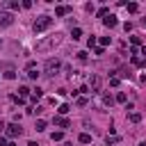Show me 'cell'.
<instances>
[{
    "instance_id": "cell-1",
    "label": "cell",
    "mask_w": 146,
    "mask_h": 146,
    "mask_svg": "<svg viewBox=\"0 0 146 146\" xmlns=\"http://www.w3.org/2000/svg\"><path fill=\"white\" fill-rule=\"evenodd\" d=\"M62 41V34H52V36H48V39H43V41H36V52H48L52 46H57Z\"/></svg>"
},
{
    "instance_id": "cell-2",
    "label": "cell",
    "mask_w": 146,
    "mask_h": 146,
    "mask_svg": "<svg viewBox=\"0 0 146 146\" xmlns=\"http://www.w3.org/2000/svg\"><path fill=\"white\" fill-rule=\"evenodd\" d=\"M59 68H62V62H59L57 57H50V59L43 64V75H46V78H55V75L59 73Z\"/></svg>"
},
{
    "instance_id": "cell-3",
    "label": "cell",
    "mask_w": 146,
    "mask_h": 146,
    "mask_svg": "<svg viewBox=\"0 0 146 146\" xmlns=\"http://www.w3.org/2000/svg\"><path fill=\"white\" fill-rule=\"evenodd\" d=\"M50 25H52V16H46V14H43V16H39V18L34 21L32 30H34L36 34H41V32H46V30H48Z\"/></svg>"
},
{
    "instance_id": "cell-4",
    "label": "cell",
    "mask_w": 146,
    "mask_h": 146,
    "mask_svg": "<svg viewBox=\"0 0 146 146\" xmlns=\"http://www.w3.org/2000/svg\"><path fill=\"white\" fill-rule=\"evenodd\" d=\"M21 135H23V128H21L18 123H9V125H7V137L14 139V137H21Z\"/></svg>"
},
{
    "instance_id": "cell-5",
    "label": "cell",
    "mask_w": 146,
    "mask_h": 146,
    "mask_svg": "<svg viewBox=\"0 0 146 146\" xmlns=\"http://www.w3.org/2000/svg\"><path fill=\"white\" fill-rule=\"evenodd\" d=\"M11 23H14V16H11L9 11H2V9H0V25H2V27H9Z\"/></svg>"
},
{
    "instance_id": "cell-6",
    "label": "cell",
    "mask_w": 146,
    "mask_h": 146,
    "mask_svg": "<svg viewBox=\"0 0 146 146\" xmlns=\"http://www.w3.org/2000/svg\"><path fill=\"white\" fill-rule=\"evenodd\" d=\"M89 87H91V91H94V94H98V91H100V75H91Z\"/></svg>"
},
{
    "instance_id": "cell-7",
    "label": "cell",
    "mask_w": 146,
    "mask_h": 146,
    "mask_svg": "<svg viewBox=\"0 0 146 146\" xmlns=\"http://www.w3.org/2000/svg\"><path fill=\"white\" fill-rule=\"evenodd\" d=\"M52 123H55V125H59V128H71V121H68V119H64V116H55V119H52Z\"/></svg>"
},
{
    "instance_id": "cell-8",
    "label": "cell",
    "mask_w": 146,
    "mask_h": 146,
    "mask_svg": "<svg viewBox=\"0 0 146 146\" xmlns=\"http://www.w3.org/2000/svg\"><path fill=\"white\" fill-rule=\"evenodd\" d=\"M68 11H71L68 5H57V7H55V14H57V16H66Z\"/></svg>"
},
{
    "instance_id": "cell-9",
    "label": "cell",
    "mask_w": 146,
    "mask_h": 146,
    "mask_svg": "<svg viewBox=\"0 0 146 146\" xmlns=\"http://www.w3.org/2000/svg\"><path fill=\"white\" fill-rule=\"evenodd\" d=\"M103 23H105V27H116V16H112V14H110V16H105V18H103Z\"/></svg>"
},
{
    "instance_id": "cell-10",
    "label": "cell",
    "mask_w": 146,
    "mask_h": 146,
    "mask_svg": "<svg viewBox=\"0 0 146 146\" xmlns=\"http://www.w3.org/2000/svg\"><path fill=\"white\" fill-rule=\"evenodd\" d=\"M34 128H36V132H43V130H46V121H43V119H39V121L34 123Z\"/></svg>"
},
{
    "instance_id": "cell-11",
    "label": "cell",
    "mask_w": 146,
    "mask_h": 146,
    "mask_svg": "<svg viewBox=\"0 0 146 146\" xmlns=\"http://www.w3.org/2000/svg\"><path fill=\"white\" fill-rule=\"evenodd\" d=\"M62 137H64V132H62V130H55V132L50 135V139H52V141H62Z\"/></svg>"
},
{
    "instance_id": "cell-12",
    "label": "cell",
    "mask_w": 146,
    "mask_h": 146,
    "mask_svg": "<svg viewBox=\"0 0 146 146\" xmlns=\"http://www.w3.org/2000/svg\"><path fill=\"white\" fill-rule=\"evenodd\" d=\"M78 139H80V144H89V141H91V135H89V132H82Z\"/></svg>"
},
{
    "instance_id": "cell-13",
    "label": "cell",
    "mask_w": 146,
    "mask_h": 146,
    "mask_svg": "<svg viewBox=\"0 0 146 146\" xmlns=\"http://www.w3.org/2000/svg\"><path fill=\"white\" fill-rule=\"evenodd\" d=\"M96 14H98V18H105V16H110V9H107V7H100Z\"/></svg>"
},
{
    "instance_id": "cell-14",
    "label": "cell",
    "mask_w": 146,
    "mask_h": 146,
    "mask_svg": "<svg viewBox=\"0 0 146 146\" xmlns=\"http://www.w3.org/2000/svg\"><path fill=\"white\" fill-rule=\"evenodd\" d=\"M71 36H73V41H78V39L82 36V30H80V27H73V32H71Z\"/></svg>"
},
{
    "instance_id": "cell-15",
    "label": "cell",
    "mask_w": 146,
    "mask_h": 146,
    "mask_svg": "<svg viewBox=\"0 0 146 146\" xmlns=\"http://www.w3.org/2000/svg\"><path fill=\"white\" fill-rule=\"evenodd\" d=\"M130 121H132V123H139V121H141V114H139V112H130Z\"/></svg>"
},
{
    "instance_id": "cell-16",
    "label": "cell",
    "mask_w": 146,
    "mask_h": 146,
    "mask_svg": "<svg viewBox=\"0 0 146 146\" xmlns=\"http://www.w3.org/2000/svg\"><path fill=\"white\" fill-rule=\"evenodd\" d=\"M125 9H128L130 14H135V11L139 9V7H137V2H128V5H125Z\"/></svg>"
},
{
    "instance_id": "cell-17",
    "label": "cell",
    "mask_w": 146,
    "mask_h": 146,
    "mask_svg": "<svg viewBox=\"0 0 146 146\" xmlns=\"http://www.w3.org/2000/svg\"><path fill=\"white\" fill-rule=\"evenodd\" d=\"M18 96H21V98H27V96H30V89H27V87H21V89H18Z\"/></svg>"
},
{
    "instance_id": "cell-18",
    "label": "cell",
    "mask_w": 146,
    "mask_h": 146,
    "mask_svg": "<svg viewBox=\"0 0 146 146\" xmlns=\"http://www.w3.org/2000/svg\"><path fill=\"white\" fill-rule=\"evenodd\" d=\"M103 103H105V105H112V103H114V96H110V94H103Z\"/></svg>"
},
{
    "instance_id": "cell-19",
    "label": "cell",
    "mask_w": 146,
    "mask_h": 146,
    "mask_svg": "<svg viewBox=\"0 0 146 146\" xmlns=\"http://www.w3.org/2000/svg\"><path fill=\"white\" fill-rule=\"evenodd\" d=\"M132 64H135V66H141V64H144V59H141L139 55H132Z\"/></svg>"
},
{
    "instance_id": "cell-20",
    "label": "cell",
    "mask_w": 146,
    "mask_h": 146,
    "mask_svg": "<svg viewBox=\"0 0 146 146\" xmlns=\"http://www.w3.org/2000/svg\"><path fill=\"white\" fill-rule=\"evenodd\" d=\"M75 105H78V107H84V105H87V96H80V98L75 100Z\"/></svg>"
},
{
    "instance_id": "cell-21",
    "label": "cell",
    "mask_w": 146,
    "mask_h": 146,
    "mask_svg": "<svg viewBox=\"0 0 146 146\" xmlns=\"http://www.w3.org/2000/svg\"><path fill=\"white\" fill-rule=\"evenodd\" d=\"M68 110H71V107H68V105L64 103V105H59V110H57V112H59V116H64V114H66Z\"/></svg>"
},
{
    "instance_id": "cell-22",
    "label": "cell",
    "mask_w": 146,
    "mask_h": 146,
    "mask_svg": "<svg viewBox=\"0 0 146 146\" xmlns=\"http://www.w3.org/2000/svg\"><path fill=\"white\" fill-rule=\"evenodd\" d=\"M27 78H30V80H36V78H39V73H36V68H32V71H27Z\"/></svg>"
},
{
    "instance_id": "cell-23",
    "label": "cell",
    "mask_w": 146,
    "mask_h": 146,
    "mask_svg": "<svg viewBox=\"0 0 146 146\" xmlns=\"http://www.w3.org/2000/svg\"><path fill=\"white\" fill-rule=\"evenodd\" d=\"M116 141H119V137H107V139H105V144H107V146H114Z\"/></svg>"
},
{
    "instance_id": "cell-24",
    "label": "cell",
    "mask_w": 146,
    "mask_h": 146,
    "mask_svg": "<svg viewBox=\"0 0 146 146\" xmlns=\"http://www.w3.org/2000/svg\"><path fill=\"white\" fill-rule=\"evenodd\" d=\"M5 78H7V80H14V78H16V71H11V68H9V71L5 73Z\"/></svg>"
},
{
    "instance_id": "cell-25",
    "label": "cell",
    "mask_w": 146,
    "mask_h": 146,
    "mask_svg": "<svg viewBox=\"0 0 146 146\" xmlns=\"http://www.w3.org/2000/svg\"><path fill=\"white\" fill-rule=\"evenodd\" d=\"M114 100H119V103H125V94H123V91H119V94H116V98H114Z\"/></svg>"
},
{
    "instance_id": "cell-26",
    "label": "cell",
    "mask_w": 146,
    "mask_h": 146,
    "mask_svg": "<svg viewBox=\"0 0 146 146\" xmlns=\"http://www.w3.org/2000/svg\"><path fill=\"white\" fill-rule=\"evenodd\" d=\"M7 7H9V9H18V7H21V5H18V2H16V0H11V2H7Z\"/></svg>"
},
{
    "instance_id": "cell-27",
    "label": "cell",
    "mask_w": 146,
    "mask_h": 146,
    "mask_svg": "<svg viewBox=\"0 0 146 146\" xmlns=\"http://www.w3.org/2000/svg\"><path fill=\"white\" fill-rule=\"evenodd\" d=\"M110 43V36H100V48H105Z\"/></svg>"
},
{
    "instance_id": "cell-28",
    "label": "cell",
    "mask_w": 146,
    "mask_h": 146,
    "mask_svg": "<svg viewBox=\"0 0 146 146\" xmlns=\"http://www.w3.org/2000/svg\"><path fill=\"white\" fill-rule=\"evenodd\" d=\"M130 41H132V46H135V48L141 43V39H139V36H130Z\"/></svg>"
},
{
    "instance_id": "cell-29",
    "label": "cell",
    "mask_w": 146,
    "mask_h": 146,
    "mask_svg": "<svg viewBox=\"0 0 146 146\" xmlns=\"http://www.w3.org/2000/svg\"><path fill=\"white\" fill-rule=\"evenodd\" d=\"M119 82H121V80H119L116 75H114V78H110V84H112V87H119Z\"/></svg>"
},
{
    "instance_id": "cell-30",
    "label": "cell",
    "mask_w": 146,
    "mask_h": 146,
    "mask_svg": "<svg viewBox=\"0 0 146 146\" xmlns=\"http://www.w3.org/2000/svg\"><path fill=\"white\" fill-rule=\"evenodd\" d=\"M11 100H14V103H18V105H23V103H25V98H21V96H11Z\"/></svg>"
},
{
    "instance_id": "cell-31",
    "label": "cell",
    "mask_w": 146,
    "mask_h": 146,
    "mask_svg": "<svg viewBox=\"0 0 146 146\" xmlns=\"http://www.w3.org/2000/svg\"><path fill=\"white\" fill-rule=\"evenodd\" d=\"M78 59H80V62H84V59H87V52H84V50H80V52H78Z\"/></svg>"
},
{
    "instance_id": "cell-32",
    "label": "cell",
    "mask_w": 146,
    "mask_h": 146,
    "mask_svg": "<svg viewBox=\"0 0 146 146\" xmlns=\"http://www.w3.org/2000/svg\"><path fill=\"white\" fill-rule=\"evenodd\" d=\"M87 46L91 48V46H96V36H89V41H87Z\"/></svg>"
},
{
    "instance_id": "cell-33",
    "label": "cell",
    "mask_w": 146,
    "mask_h": 146,
    "mask_svg": "<svg viewBox=\"0 0 146 146\" xmlns=\"http://www.w3.org/2000/svg\"><path fill=\"white\" fill-rule=\"evenodd\" d=\"M139 52H141V55L146 57V46H141V50H139Z\"/></svg>"
},
{
    "instance_id": "cell-34",
    "label": "cell",
    "mask_w": 146,
    "mask_h": 146,
    "mask_svg": "<svg viewBox=\"0 0 146 146\" xmlns=\"http://www.w3.org/2000/svg\"><path fill=\"white\" fill-rule=\"evenodd\" d=\"M59 146H73V144H71V141H64V144H59Z\"/></svg>"
},
{
    "instance_id": "cell-35",
    "label": "cell",
    "mask_w": 146,
    "mask_h": 146,
    "mask_svg": "<svg viewBox=\"0 0 146 146\" xmlns=\"http://www.w3.org/2000/svg\"><path fill=\"white\" fill-rule=\"evenodd\" d=\"M27 146H39V144H36V141H30V144H27Z\"/></svg>"
},
{
    "instance_id": "cell-36",
    "label": "cell",
    "mask_w": 146,
    "mask_h": 146,
    "mask_svg": "<svg viewBox=\"0 0 146 146\" xmlns=\"http://www.w3.org/2000/svg\"><path fill=\"white\" fill-rule=\"evenodd\" d=\"M2 128H7V125H5V121H0V130H2Z\"/></svg>"
},
{
    "instance_id": "cell-37",
    "label": "cell",
    "mask_w": 146,
    "mask_h": 146,
    "mask_svg": "<svg viewBox=\"0 0 146 146\" xmlns=\"http://www.w3.org/2000/svg\"><path fill=\"white\" fill-rule=\"evenodd\" d=\"M7 146H16V144H14V141H9V144H7Z\"/></svg>"
},
{
    "instance_id": "cell-38",
    "label": "cell",
    "mask_w": 146,
    "mask_h": 146,
    "mask_svg": "<svg viewBox=\"0 0 146 146\" xmlns=\"http://www.w3.org/2000/svg\"><path fill=\"white\" fill-rule=\"evenodd\" d=\"M144 27H146V18H144Z\"/></svg>"
}]
</instances>
